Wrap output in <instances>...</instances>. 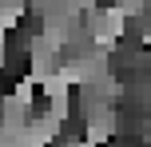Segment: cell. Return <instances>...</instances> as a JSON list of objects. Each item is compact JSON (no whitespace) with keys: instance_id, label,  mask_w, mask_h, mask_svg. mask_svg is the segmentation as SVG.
<instances>
[{"instance_id":"cell-1","label":"cell","mask_w":151,"mask_h":147,"mask_svg":"<svg viewBox=\"0 0 151 147\" xmlns=\"http://www.w3.org/2000/svg\"><path fill=\"white\" fill-rule=\"evenodd\" d=\"M60 147H88V143H83V139H64Z\"/></svg>"}]
</instances>
